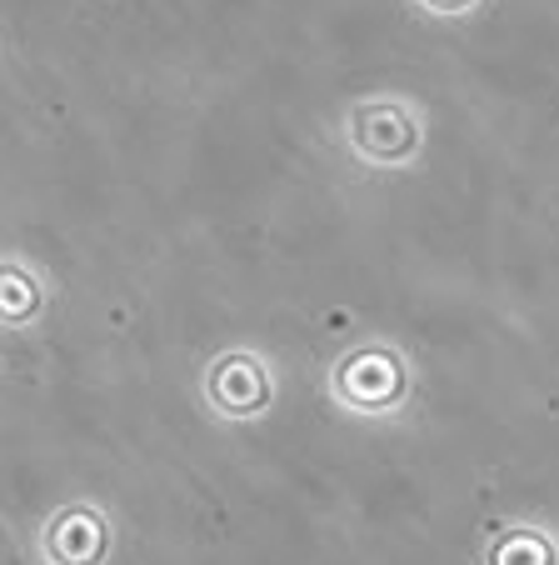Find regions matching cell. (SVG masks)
<instances>
[{
	"instance_id": "6da1fadb",
	"label": "cell",
	"mask_w": 559,
	"mask_h": 565,
	"mask_svg": "<svg viewBox=\"0 0 559 565\" xmlns=\"http://www.w3.org/2000/svg\"><path fill=\"white\" fill-rule=\"evenodd\" d=\"M350 150L369 166H400L420 150V120L410 106L369 100V106L350 110Z\"/></svg>"
},
{
	"instance_id": "7a4b0ae2",
	"label": "cell",
	"mask_w": 559,
	"mask_h": 565,
	"mask_svg": "<svg viewBox=\"0 0 559 565\" xmlns=\"http://www.w3.org/2000/svg\"><path fill=\"white\" fill-rule=\"evenodd\" d=\"M335 395L355 411H390L405 395V361L390 351H355L335 371Z\"/></svg>"
},
{
	"instance_id": "3957f363",
	"label": "cell",
	"mask_w": 559,
	"mask_h": 565,
	"mask_svg": "<svg viewBox=\"0 0 559 565\" xmlns=\"http://www.w3.org/2000/svg\"><path fill=\"white\" fill-rule=\"evenodd\" d=\"M205 391H211L221 416H260L270 401V375L255 355H221Z\"/></svg>"
},
{
	"instance_id": "277c9868",
	"label": "cell",
	"mask_w": 559,
	"mask_h": 565,
	"mask_svg": "<svg viewBox=\"0 0 559 565\" xmlns=\"http://www.w3.org/2000/svg\"><path fill=\"white\" fill-rule=\"evenodd\" d=\"M110 535H106V521H100L96 511H61L51 521V531H45V551H51L55 565H100V555H106Z\"/></svg>"
},
{
	"instance_id": "5b68a950",
	"label": "cell",
	"mask_w": 559,
	"mask_h": 565,
	"mask_svg": "<svg viewBox=\"0 0 559 565\" xmlns=\"http://www.w3.org/2000/svg\"><path fill=\"white\" fill-rule=\"evenodd\" d=\"M485 565H555V545H549V535L519 525V531H505L490 545Z\"/></svg>"
},
{
	"instance_id": "8992f818",
	"label": "cell",
	"mask_w": 559,
	"mask_h": 565,
	"mask_svg": "<svg viewBox=\"0 0 559 565\" xmlns=\"http://www.w3.org/2000/svg\"><path fill=\"white\" fill-rule=\"evenodd\" d=\"M424 6H430V11H464L470 0H424Z\"/></svg>"
}]
</instances>
